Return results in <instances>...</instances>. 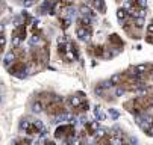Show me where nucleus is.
<instances>
[{
  "label": "nucleus",
  "mask_w": 153,
  "mask_h": 145,
  "mask_svg": "<svg viewBox=\"0 0 153 145\" xmlns=\"http://www.w3.org/2000/svg\"><path fill=\"white\" fill-rule=\"evenodd\" d=\"M124 107L134 115H141L147 112L150 107H153V92H147L144 95L135 97L124 103Z\"/></svg>",
  "instance_id": "obj_3"
},
{
  "label": "nucleus",
  "mask_w": 153,
  "mask_h": 145,
  "mask_svg": "<svg viewBox=\"0 0 153 145\" xmlns=\"http://www.w3.org/2000/svg\"><path fill=\"white\" fill-rule=\"evenodd\" d=\"M25 5H30V3H33V2H36V0H21Z\"/></svg>",
  "instance_id": "obj_13"
},
{
  "label": "nucleus",
  "mask_w": 153,
  "mask_h": 145,
  "mask_svg": "<svg viewBox=\"0 0 153 145\" xmlns=\"http://www.w3.org/2000/svg\"><path fill=\"white\" fill-rule=\"evenodd\" d=\"M86 3L91 9H96L97 12H105L106 11V6H105V2L103 0H86Z\"/></svg>",
  "instance_id": "obj_7"
},
{
  "label": "nucleus",
  "mask_w": 153,
  "mask_h": 145,
  "mask_svg": "<svg viewBox=\"0 0 153 145\" xmlns=\"http://www.w3.org/2000/svg\"><path fill=\"white\" fill-rule=\"evenodd\" d=\"M12 145H32V141L29 138H18Z\"/></svg>",
  "instance_id": "obj_10"
},
{
  "label": "nucleus",
  "mask_w": 153,
  "mask_h": 145,
  "mask_svg": "<svg viewBox=\"0 0 153 145\" xmlns=\"http://www.w3.org/2000/svg\"><path fill=\"white\" fill-rule=\"evenodd\" d=\"M5 49H6V35H5V29H3V26L0 24V56L3 54Z\"/></svg>",
  "instance_id": "obj_8"
},
{
  "label": "nucleus",
  "mask_w": 153,
  "mask_h": 145,
  "mask_svg": "<svg viewBox=\"0 0 153 145\" xmlns=\"http://www.w3.org/2000/svg\"><path fill=\"white\" fill-rule=\"evenodd\" d=\"M33 107L35 110H41V112L47 113L49 116H59L67 112V106H65L64 98L49 91L39 92L35 95Z\"/></svg>",
  "instance_id": "obj_1"
},
{
  "label": "nucleus",
  "mask_w": 153,
  "mask_h": 145,
  "mask_svg": "<svg viewBox=\"0 0 153 145\" xmlns=\"http://www.w3.org/2000/svg\"><path fill=\"white\" fill-rule=\"evenodd\" d=\"M56 52H58L59 59L64 60V62H68V64L80 59V50H79L77 44L74 43L73 39L67 38V36H62V38L58 39Z\"/></svg>",
  "instance_id": "obj_2"
},
{
  "label": "nucleus",
  "mask_w": 153,
  "mask_h": 145,
  "mask_svg": "<svg viewBox=\"0 0 153 145\" xmlns=\"http://www.w3.org/2000/svg\"><path fill=\"white\" fill-rule=\"evenodd\" d=\"M6 9V5H5V2H3V0H0V15H2L3 14V11Z\"/></svg>",
  "instance_id": "obj_12"
},
{
  "label": "nucleus",
  "mask_w": 153,
  "mask_h": 145,
  "mask_svg": "<svg viewBox=\"0 0 153 145\" xmlns=\"http://www.w3.org/2000/svg\"><path fill=\"white\" fill-rule=\"evenodd\" d=\"M146 132H147V135L153 136V118L150 119V122H149V127L146 129Z\"/></svg>",
  "instance_id": "obj_11"
},
{
  "label": "nucleus",
  "mask_w": 153,
  "mask_h": 145,
  "mask_svg": "<svg viewBox=\"0 0 153 145\" xmlns=\"http://www.w3.org/2000/svg\"><path fill=\"white\" fill-rule=\"evenodd\" d=\"M23 130L27 136H38L44 132V126H42V122H39L38 119H30V121H25Z\"/></svg>",
  "instance_id": "obj_6"
},
{
  "label": "nucleus",
  "mask_w": 153,
  "mask_h": 145,
  "mask_svg": "<svg viewBox=\"0 0 153 145\" xmlns=\"http://www.w3.org/2000/svg\"><path fill=\"white\" fill-rule=\"evenodd\" d=\"M117 2H121V0H117Z\"/></svg>",
  "instance_id": "obj_15"
},
{
  "label": "nucleus",
  "mask_w": 153,
  "mask_h": 145,
  "mask_svg": "<svg viewBox=\"0 0 153 145\" xmlns=\"http://www.w3.org/2000/svg\"><path fill=\"white\" fill-rule=\"evenodd\" d=\"M146 39H147V43H152V44H153V21L147 26V35H146Z\"/></svg>",
  "instance_id": "obj_9"
},
{
  "label": "nucleus",
  "mask_w": 153,
  "mask_h": 145,
  "mask_svg": "<svg viewBox=\"0 0 153 145\" xmlns=\"http://www.w3.org/2000/svg\"><path fill=\"white\" fill-rule=\"evenodd\" d=\"M77 130L73 124H61V126L55 130V138L62 141L64 144H68L74 136H76Z\"/></svg>",
  "instance_id": "obj_5"
},
{
  "label": "nucleus",
  "mask_w": 153,
  "mask_h": 145,
  "mask_svg": "<svg viewBox=\"0 0 153 145\" xmlns=\"http://www.w3.org/2000/svg\"><path fill=\"white\" fill-rule=\"evenodd\" d=\"M65 106H68L71 112L80 115V113H85L86 110L90 109V101H88V98L85 97L83 92H76L74 95L67 98Z\"/></svg>",
  "instance_id": "obj_4"
},
{
  "label": "nucleus",
  "mask_w": 153,
  "mask_h": 145,
  "mask_svg": "<svg viewBox=\"0 0 153 145\" xmlns=\"http://www.w3.org/2000/svg\"><path fill=\"white\" fill-rule=\"evenodd\" d=\"M44 145H56V144H55V141H50V139H47V141L44 142Z\"/></svg>",
  "instance_id": "obj_14"
}]
</instances>
